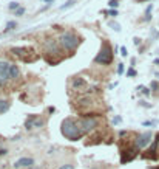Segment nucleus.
I'll return each mask as SVG.
<instances>
[{"mask_svg": "<svg viewBox=\"0 0 159 169\" xmlns=\"http://www.w3.org/2000/svg\"><path fill=\"white\" fill-rule=\"evenodd\" d=\"M23 12H25V8H19V9L16 11V16H22Z\"/></svg>", "mask_w": 159, "mask_h": 169, "instance_id": "nucleus-29", "label": "nucleus"}, {"mask_svg": "<svg viewBox=\"0 0 159 169\" xmlns=\"http://www.w3.org/2000/svg\"><path fill=\"white\" fill-rule=\"evenodd\" d=\"M121 121H122V118H121V116H114V118H113V124H119Z\"/></svg>", "mask_w": 159, "mask_h": 169, "instance_id": "nucleus-27", "label": "nucleus"}, {"mask_svg": "<svg viewBox=\"0 0 159 169\" xmlns=\"http://www.w3.org/2000/svg\"><path fill=\"white\" fill-rule=\"evenodd\" d=\"M124 73V64H117V75Z\"/></svg>", "mask_w": 159, "mask_h": 169, "instance_id": "nucleus-24", "label": "nucleus"}, {"mask_svg": "<svg viewBox=\"0 0 159 169\" xmlns=\"http://www.w3.org/2000/svg\"><path fill=\"white\" fill-rule=\"evenodd\" d=\"M157 53H159V51H157Z\"/></svg>", "mask_w": 159, "mask_h": 169, "instance_id": "nucleus-40", "label": "nucleus"}, {"mask_svg": "<svg viewBox=\"0 0 159 169\" xmlns=\"http://www.w3.org/2000/svg\"><path fill=\"white\" fill-rule=\"evenodd\" d=\"M150 169H159V166H157V167H156V166H153V167H150Z\"/></svg>", "mask_w": 159, "mask_h": 169, "instance_id": "nucleus-36", "label": "nucleus"}, {"mask_svg": "<svg viewBox=\"0 0 159 169\" xmlns=\"http://www.w3.org/2000/svg\"><path fill=\"white\" fill-rule=\"evenodd\" d=\"M59 169H74V166L73 164H62Z\"/></svg>", "mask_w": 159, "mask_h": 169, "instance_id": "nucleus-28", "label": "nucleus"}, {"mask_svg": "<svg viewBox=\"0 0 159 169\" xmlns=\"http://www.w3.org/2000/svg\"><path fill=\"white\" fill-rule=\"evenodd\" d=\"M139 104H141V106H144V107H151V106H150V104H147V102H145V101H139Z\"/></svg>", "mask_w": 159, "mask_h": 169, "instance_id": "nucleus-32", "label": "nucleus"}, {"mask_svg": "<svg viewBox=\"0 0 159 169\" xmlns=\"http://www.w3.org/2000/svg\"><path fill=\"white\" fill-rule=\"evenodd\" d=\"M9 76H11V79H17V78L20 76L19 67H17V65H14V64H12V65H11V71H9Z\"/></svg>", "mask_w": 159, "mask_h": 169, "instance_id": "nucleus-12", "label": "nucleus"}, {"mask_svg": "<svg viewBox=\"0 0 159 169\" xmlns=\"http://www.w3.org/2000/svg\"><path fill=\"white\" fill-rule=\"evenodd\" d=\"M127 55H128V51H127V48H125V47H121V56H124V58H125Z\"/></svg>", "mask_w": 159, "mask_h": 169, "instance_id": "nucleus-25", "label": "nucleus"}, {"mask_svg": "<svg viewBox=\"0 0 159 169\" xmlns=\"http://www.w3.org/2000/svg\"><path fill=\"white\" fill-rule=\"evenodd\" d=\"M30 169H42V167H30Z\"/></svg>", "mask_w": 159, "mask_h": 169, "instance_id": "nucleus-37", "label": "nucleus"}, {"mask_svg": "<svg viewBox=\"0 0 159 169\" xmlns=\"http://www.w3.org/2000/svg\"><path fill=\"white\" fill-rule=\"evenodd\" d=\"M150 87H151L153 90H156V88H159V82H157V81H153V82L150 84Z\"/></svg>", "mask_w": 159, "mask_h": 169, "instance_id": "nucleus-26", "label": "nucleus"}, {"mask_svg": "<svg viewBox=\"0 0 159 169\" xmlns=\"http://www.w3.org/2000/svg\"><path fill=\"white\" fill-rule=\"evenodd\" d=\"M157 152H159V147H157Z\"/></svg>", "mask_w": 159, "mask_h": 169, "instance_id": "nucleus-39", "label": "nucleus"}, {"mask_svg": "<svg viewBox=\"0 0 159 169\" xmlns=\"http://www.w3.org/2000/svg\"><path fill=\"white\" fill-rule=\"evenodd\" d=\"M108 5H110V8H111V9H117V6H119V2H117V0H110V2H108Z\"/></svg>", "mask_w": 159, "mask_h": 169, "instance_id": "nucleus-19", "label": "nucleus"}, {"mask_svg": "<svg viewBox=\"0 0 159 169\" xmlns=\"http://www.w3.org/2000/svg\"><path fill=\"white\" fill-rule=\"evenodd\" d=\"M8 109H9V102L5 101V99H0V113L8 112Z\"/></svg>", "mask_w": 159, "mask_h": 169, "instance_id": "nucleus-13", "label": "nucleus"}, {"mask_svg": "<svg viewBox=\"0 0 159 169\" xmlns=\"http://www.w3.org/2000/svg\"><path fill=\"white\" fill-rule=\"evenodd\" d=\"M153 140V134L151 132H144V134H139L135 140V146L138 149H144V147H147L150 143Z\"/></svg>", "mask_w": 159, "mask_h": 169, "instance_id": "nucleus-7", "label": "nucleus"}, {"mask_svg": "<svg viewBox=\"0 0 159 169\" xmlns=\"http://www.w3.org/2000/svg\"><path fill=\"white\" fill-rule=\"evenodd\" d=\"M138 90H139L141 93H144L145 96H148V95H150V90H148L147 87H144V85H139V87H138Z\"/></svg>", "mask_w": 159, "mask_h": 169, "instance_id": "nucleus-17", "label": "nucleus"}, {"mask_svg": "<svg viewBox=\"0 0 159 169\" xmlns=\"http://www.w3.org/2000/svg\"><path fill=\"white\" fill-rule=\"evenodd\" d=\"M138 3H142V2H147V0H136Z\"/></svg>", "mask_w": 159, "mask_h": 169, "instance_id": "nucleus-34", "label": "nucleus"}, {"mask_svg": "<svg viewBox=\"0 0 159 169\" xmlns=\"http://www.w3.org/2000/svg\"><path fill=\"white\" fill-rule=\"evenodd\" d=\"M11 65L12 64H9V62L0 61V87H5L8 84V81H11V76H9Z\"/></svg>", "mask_w": 159, "mask_h": 169, "instance_id": "nucleus-6", "label": "nucleus"}, {"mask_svg": "<svg viewBox=\"0 0 159 169\" xmlns=\"http://www.w3.org/2000/svg\"><path fill=\"white\" fill-rule=\"evenodd\" d=\"M127 76H128V78H133V76H136V70H135V68H130V70L127 71Z\"/></svg>", "mask_w": 159, "mask_h": 169, "instance_id": "nucleus-22", "label": "nucleus"}, {"mask_svg": "<svg viewBox=\"0 0 159 169\" xmlns=\"http://www.w3.org/2000/svg\"><path fill=\"white\" fill-rule=\"evenodd\" d=\"M111 61H113V48L108 44V41H103L102 47H100V51L94 58V62L102 64V65H108V64H111Z\"/></svg>", "mask_w": 159, "mask_h": 169, "instance_id": "nucleus-2", "label": "nucleus"}, {"mask_svg": "<svg viewBox=\"0 0 159 169\" xmlns=\"http://www.w3.org/2000/svg\"><path fill=\"white\" fill-rule=\"evenodd\" d=\"M74 3H76L74 0H68V2L65 3V5H62V6H60V9H62V11H63V9H68V8H71V6H73Z\"/></svg>", "mask_w": 159, "mask_h": 169, "instance_id": "nucleus-18", "label": "nucleus"}, {"mask_svg": "<svg viewBox=\"0 0 159 169\" xmlns=\"http://www.w3.org/2000/svg\"><path fill=\"white\" fill-rule=\"evenodd\" d=\"M45 51L48 55H59L60 53V44L59 41H54V39H49V41L45 42Z\"/></svg>", "mask_w": 159, "mask_h": 169, "instance_id": "nucleus-10", "label": "nucleus"}, {"mask_svg": "<svg viewBox=\"0 0 159 169\" xmlns=\"http://www.w3.org/2000/svg\"><path fill=\"white\" fill-rule=\"evenodd\" d=\"M133 42H135V45H141V39H139V37H135Z\"/></svg>", "mask_w": 159, "mask_h": 169, "instance_id": "nucleus-31", "label": "nucleus"}, {"mask_svg": "<svg viewBox=\"0 0 159 169\" xmlns=\"http://www.w3.org/2000/svg\"><path fill=\"white\" fill-rule=\"evenodd\" d=\"M60 132L65 138H68L71 141H77L85 135L84 131L79 127L77 120H74V118H65L60 124Z\"/></svg>", "mask_w": 159, "mask_h": 169, "instance_id": "nucleus-1", "label": "nucleus"}, {"mask_svg": "<svg viewBox=\"0 0 159 169\" xmlns=\"http://www.w3.org/2000/svg\"><path fill=\"white\" fill-rule=\"evenodd\" d=\"M6 154H8V151L5 147H0V157H2V155H6Z\"/></svg>", "mask_w": 159, "mask_h": 169, "instance_id": "nucleus-30", "label": "nucleus"}, {"mask_svg": "<svg viewBox=\"0 0 159 169\" xmlns=\"http://www.w3.org/2000/svg\"><path fill=\"white\" fill-rule=\"evenodd\" d=\"M138 154H139V149H138L136 146L124 149V151L121 152V163L125 164V163H128V161H131V160H135V158L138 157Z\"/></svg>", "mask_w": 159, "mask_h": 169, "instance_id": "nucleus-8", "label": "nucleus"}, {"mask_svg": "<svg viewBox=\"0 0 159 169\" xmlns=\"http://www.w3.org/2000/svg\"><path fill=\"white\" fill-rule=\"evenodd\" d=\"M12 166H14V169H25V167L30 169V167H34V160L31 157H22L16 160Z\"/></svg>", "mask_w": 159, "mask_h": 169, "instance_id": "nucleus-9", "label": "nucleus"}, {"mask_svg": "<svg viewBox=\"0 0 159 169\" xmlns=\"http://www.w3.org/2000/svg\"><path fill=\"white\" fill-rule=\"evenodd\" d=\"M14 28H16V20H9V22L6 23L5 31H11V30H14Z\"/></svg>", "mask_w": 159, "mask_h": 169, "instance_id": "nucleus-15", "label": "nucleus"}, {"mask_svg": "<svg viewBox=\"0 0 159 169\" xmlns=\"http://www.w3.org/2000/svg\"><path fill=\"white\" fill-rule=\"evenodd\" d=\"M156 76H157V78H159V73H156Z\"/></svg>", "mask_w": 159, "mask_h": 169, "instance_id": "nucleus-38", "label": "nucleus"}, {"mask_svg": "<svg viewBox=\"0 0 159 169\" xmlns=\"http://www.w3.org/2000/svg\"><path fill=\"white\" fill-rule=\"evenodd\" d=\"M8 8H9V9H12V11H14V9H16V11H17V9H19V8H20V6H19V3H17V2H11V3H9V6H8Z\"/></svg>", "mask_w": 159, "mask_h": 169, "instance_id": "nucleus-20", "label": "nucleus"}, {"mask_svg": "<svg viewBox=\"0 0 159 169\" xmlns=\"http://www.w3.org/2000/svg\"><path fill=\"white\" fill-rule=\"evenodd\" d=\"M11 53L14 55V56H17V58H20L25 62H33V61H36V59L30 58V55H33L34 51L31 48H28V47H14V48H11Z\"/></svg>", "mask_w": 159, "mask_h": 169, "instance_id": "nucleus-5", "label": "nucleus"}, {"mask_svg": "<svg viewBox=\"0 0 159 169\" xmlns=\"http://www.w3.org/2000/svg\"><path fill=\"white\" fill-rule=\"evenodd\" d=\"M59 44L63 50H67V51H74L79 44H81V41H79V37L74 34V33H63L60 34L59 37Z\"/></svg>", "mask_w": 159, "mask_h": 169, "instance_id": "nucleus-3", "label": "nucleus"}, {"mask_svg": "<svg viewBox=\"0 0 159 169\" xmlns=\"http://www.w3.org/2000/svg\"><path fill=\"white\" fill-rule=\"evenodd\" d=\"M151 11H153V5L150 3V5L147 6V9H145V17H144V20H150V19H151V16H150Z\"/></svg>", "mask_w": 159, "mask_h": 169, "instance_id": "nucleus-14", "label": "nucleus"}, {"mask_svg": "<svg viewBox=\"0 0 159 169\" xmlns=\"http://www.w3.org/2000/svg\"><path fill=\"white\" fill-rule=\"evenodd\" d=\"M108 25H110V28H113L116 33H119V31H121V25H119V23H116V22H110Z\"/></svg>", "mask_w": 159, "mask_h": 169, "instance_id": "nucleus-16", "label": "nucleus"}, {"mask_svg": "<svg viewBox=\"0 0 159 169\" xmlns=\"http://www.w3.org/2000/svg\"><path fill=\"white\" fill-rule=\"evenodd\" d=\"M42 2H48L49 3V2H54V0H42Z\"/></svg>", "mask_w": 159, "mask_h": 169, "instance_id": "nucleus-35", "label": "nucleus"}, {"mask_svg": "<svg viewBox=\"0 0 159 169\" xmlns=\"http://www.w3.org/2000/svg\"><path fill=\"white\" fill-rule=\"evenodd\" d=\"M154 65H159V59H154Z\"/></svg>", "mask_w": 159, "mask_h": 169, "instance_id": "nucleus-33", "label": "nucleus"}, {"mask_svg": "<svg viewBox=\"0 0 159 169\" xmlns=\"http://www.w3.org/2000/svg\"><path fill=\"white\" fill-rule=\"evenodd\" d=\"M105 14H110V16L116 17V16H117V9H110V11H105Z\"/></svg>", "mask_w": 159, "mask_h": 169, "instance_id": "nucleus-23", "label": "nucleus"}, {"mask_svg": "<svg viewBox=\"0 0 159 169\" xmlns=\"http://www.w3.org/2000/svg\"><path fill=\"white\" fill-rule=\"evenodd\" d=\"M79 127L84 131V134H88L90 131H93L94 127H97V120L96 116H82V118L77 120Z\"/></svg>", "mask_w": 159, "mask_h": 169, "instance_id": "nucleus-4", "label": "nucleus"}, {"mask_svg": "<svg viewBox=\"0 0 159 169\" xmlns=\"http://www.w3.org/2000/svg\"><path fill=\"white\" fill-rule=\"evenodd\" d=\"M156 124H157L156 120H153V121H144L142 123V126H156Z\"/></svg>", "mask_w": 159, "mask_h": 169, "instance_id": "nucleus-21", "label": "nucleus"}, {"mask_svg": "<svg viewBox=\"0 0 159 169\" xmlns=\"http://www.w3.org/2000/svg\"><path fill=\"white\" fill-rule=\"evenodd\" d=\"M42 126H43V120L36 116V115H30L26 123H25V127L28 129V131H31V129H34V127H42Z\"/></svg>", "mask_w": 159, "mask_h": 169, "instance_id": "nucleus-11", "label": "nucleus"}]
</instances>
